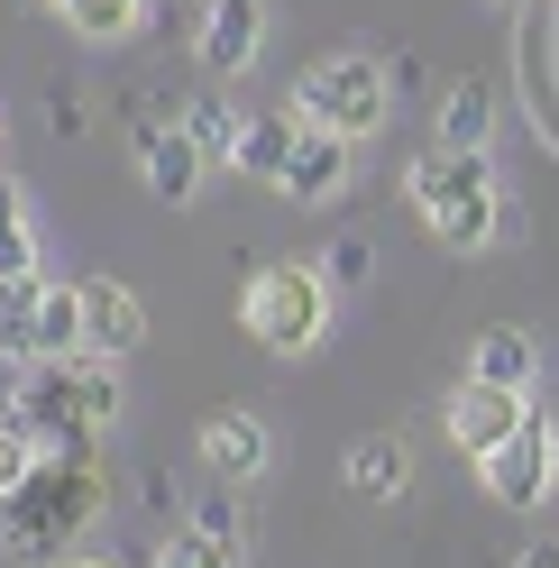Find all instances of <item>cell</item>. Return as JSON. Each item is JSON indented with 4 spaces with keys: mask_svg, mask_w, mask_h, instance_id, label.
<instances>
[{
    "mask_svg": "<svg viewBox=\"0 0 559 568\" xmlns=\"http://www.w3.org/2000/svg\"><path fill=\"white\" fill-rule=\"evenodd\" d=\"M404 202L423 211V230L449 247V257H477V247H496L514 230L486 148H431V156H413L404 165Z\"/></svg>",
    "mask_w": 559,
    "mask_h": 568,
    "instance_id": "obj_1",
    "label": "cell"
},
{
    "mask_svg": "<svg viewBox=\"0 0 559 568\" xmlns=\"http://www.w3.org/2000/svg\"><path fill=\"white\" fill-rule=\"evenodd\" d=\"M92 514H101L92 440H47V449H38V468H28L10 495H0V541H10V550H64Z\"/></svg>",
    "mask_w": 559,
    "mask_h": 568,
    "instance_id": "obj_2",
    "label": "cell"
},
{
    "mask_svg": "<svg viewBox=\"0 0 559 568\" xmlns=\"http://www.w3.org/2000/svg\"><path fill=\"white\" fill-rule=\"evenodd\" d=\"M331 303H339V284L322 266H303V257H275V266H257L238 284V322H248L257 348H275V358L322 348L331 339Z\"/></svg>",
    "mask_w": 559,
    "mask_h": 568,
    "instance_id": "obj_3",
    "label": "cell"
},
{
    "mask_svg": "<svg viewBox=\"0 0 559 568\" xmlns=\"http://www.w3.org/2000/svg\"><path fill=\"white\" fill-rule=\"evenodd\" d=\"M294 120H312V129H339L348 148L358 138H376L395 120V74L376 64L367 47H339V55H312L303 74H294Z\"/></svg>",
    "mask_w": 559,
    "mask_h": 568,
    "instance_id": "obj_4",
    "label": "cell"
},
{
    "mask_svg": "<svg viewBox=\"0 0 559 568\" xmlns=\"http://www.w3.org/2000/svg\"><path fill=\"white\" fill-rule=\"evenodd\" d=\"M477 468H486V495H496V505H514V514L550 505V495H559V413L532 404V413L514 422V440L486 449Z\"/></svg>",
    "mask_w": 559,
    "mask_h": 568,
    "instance_id": "obj_5",
    "label": "cell"
},
{
    "mask_svg": "<svg viewBox=\"0 0 559 568\" xmlns=\"http://www.w3.org/2000/svg\"><path fill=\"white\" fill-rule=\"evenodd\" d=\"M129 156H138V184H148L156 202H193L202 193V165H212V148H202L184 120H138Z\"/></svg>",
    "mask_w": 559,
    "mask_h": 568,
    "instance_id": "obj_6",
    "label": "cell"
},
{
    "mask_svg": "<svg viewBox=\"0 0 559 568\" xmlns=\"http://www.w3.org/2000/svg\"><path fill=\"white\" fill-rule=\"evenodd\" d=\"M193 458H202V477H221V486H257L275 468V432L257 413H212L193 432Z\"/></svg>",
    "mask_w": 559,
    "mask_h": 568,
    "instance_id": "obj_7",
    "label": "cell"
},
{
    "mask_svg": "<svg viewBox=\"0 0 559 568\" xmlns=\"http://www.w3.org/2000/svg\"><path fill=\"white\" fill-rule=\"evenodd\" d=\"M532 413V395L522 385H496V376H459V395H449V440H459L468 458L486 449H505L514 440V422Z\"/></svg>",
    "mask_w": 559,
    "mask_h": 568,
    "instance_id": "obj_8",
    "label": "cell"
},
{
    "mask_svg": "<svg viewBox=\"0 0 559 568\" xmlns=\"http://www.w3.org/2000/svg\"><path fill=\"white\" fill-rule=\"evenodd\" d=\"M266 47V0H202V38H193V64L202 74H248Z\"/></svg>",
    "mask_w": 559,
    "mask_h": 568,
    "instance_id": "obj_9",
    "label": "cell"
},
{
    "mask_svg": "<svg viewBox=\"0 0 559 568\" xmlns=\"http://www.w3.org/2000/svg\"><path fill=\"white\" fill-rule=\"evenodd\" d=\"M275 193H285V202H339L348 193V138L303 120L294 148H285V165H275Z\"/></svg>",
    "mask_w": 559,
    "mask_h": 568,
    "instance_id": "obj_10",
    "label": "cell"
},
{
    "mask_svg": "<svg viewBox=\"0 0 559 568\" xmlns=\"http://www.w3.org/2000/svg\"><path fill=\"white\" fill-rule=\"evenodd\" d=\"M83 331H92V358H129L148 339V303L120 275H83Z\"/></svg>",
    "mask_w": 559,
    "mask_h": 568,
    "instance_id": "obj_11",
    "label": "cell"
},
{
    "mask_svg": "<svg viewBox=\"0 0 559 568\" xmlns=\"http://www.w3.org/2000/svg\"><path fill=\"white\" fill-rule=\"evenodd\" d=\"M339 477H348V495H367V505H395V495L413 486V449L395 432H367V440H348Z\"/></svg>",
    "mask_w": 559,
    "mask_h": 568,
    "instance_id": "obj_12",
    "label": "cell"
},
{
    "mask_svg": "<svg viewBox=\"0 0 559 568\" xmlns=\"http://www.w3.org/2000/svg\"><path fill=\"white\" fill-rule=\"evenodd\" d=\"M28 348L47 358H83L92 331H83V284H38V312H28Z\"/></svg>",
    "mask_w": 559,
    "mask_h": 568,
    "instance_id": "obj_13",
    "label": "cell"
},
{
    "mask_svg": "<svg viewBox=\"0 0 559 568\" xmlns=\"http://www.w3.org/2000/svg\"><path fill=\"white\" fill-rule=\"evenodd\" d=\"M486 138H496V83L459 74L440 92V148H486Z\"/></svg>",
    "mask_w": 559,
    "mask_h": 568,
    "instance_id": "obj_14",
    "label": "cell"
},
{
    "mask_svg": "<svg viewBox=\"0 0 559 568\" xmlns=\"http://www.w3.org/2000/svg\"><path fill=\"white\" fill-rule=\"evenodd\" d=\"M47 10L74 28V38H92V47H120V38H138V19H148V0H47Z\"/></svg>",
    "mask_w": 559,
    "mask_h": 568,
    "instance_id": "obj_15",
    "label": "cell"
},
{
    "mask_svg": "<svg viewBox=\"0 0 559 568\" xmlns=\"http://www.w3.org/2000/svg\"><path fill=\"white\" fill-rule=\"evenodd\" d=\"M294 111H266V120H238V148H230V165L238 174H257V184H275V165H285V148H294Z\"/></svg>",
    "mask_w": 559,
    "mask_h": 568,
    "instance_id": "obj_16",
    "label": "cell"
},
{
    "mask_svg": "<svg viewBox=\"0 0 559 568\" xmlns=\"http://www.w3.org/2000/svg\"><path fill=\"white\" fill-rule=\"evenodd\" d=\"M532 331H486L477 339V358H468V376H496V385H522V395H532Z\"/></svg>",
    "mask_w": 559,
    "mask_h": 568,
    "instance_id": "obj_17",
    "label": "cell"
},
{
    "mask_svg": "<svg viewBox=\"0 0 559 568\" xmlns=\"http://www.w3.org/2000/svg\"><path fill=\"white\" fill-rule=\"evenodd\" d=\"M238 559H248V541H221V531H202V523H184L156 550V568H238Z\"/></svg>",
    "mask_w": 559,
    "mask_h": 568,
    "instance_id": "obj_18",
    "label": "cell"
},
{
    "mask_svg": "<svg viewBox=\"0 0 559 568\" xmlns=\"http://www.w3.org/2000/svg\"><path fill=\"white\" fill-rule=\"evenodd\" d=\"M38 449H47V440H38V422L10 404V413H0V495H10L28 468H38Z\"/></svg>",
    "mask_w": 559,
    "mask_h": 568,
    "instance_id": "obj_19",
    "label": "cell"
},
{
    "mask_svg": "<svg viewBox=\"0 0 559 568\" xmlns=\"http://www.w3.org/2000/svg\"><path fill=\"white\" fill-rule=\"evenodd\" d=\"M184 129H193L212 156H230V148H238V111H230V101H184Z\"/></svg>",
    "mask_w": 559,
    "mask_h": 568,
    "instance_id": "obj_20",
    "label": "cell"
},
{
    "mask_svg": "<svg viewBox=\"0 0 559 568\" xmlns=\"http://www.w3.org/2000/svg\"><path fill=\"white\" fill-rule=\"evenodd\" d=\"M0 284H38V239H28V221L0 230Z\"/></svg>",
    "mask_w": 559,
    "mask_h": 568,
    "instance_id": "obj_21",
    "label": "cell"
},
{
    "mask_svg": "<svg viewBox=\"0 0 559 568\" xmlns=\"http://www.w3.org/2000/svg\"><path fill=\"white\" fill-rule=\"evenodd\" d=\"M322 275H331V284H367V275H376V247H367V239H339L331 257H322Z\"/></svg>",
    "mask_w": 559,
    "mask_h": 568,
    "instance_id": "obj_22",
    "label": "cell"
},
{
    "mask_svg": "<svg viewBox=\"0 0 559 568\" xmlns=\"http://www.w3.org/2000/svg\"><path fill=\"white\" fill-rule=\"evenodd\" d=\"M193 523H202V531H221V541H238V505H230V486H221V477H212V495L193 505Z\"/></svg>",
    "mask_w": 559,
    "mask_h": 568,
    "instance_id": "obj_23",
    "label": "cell"
},
{
    "mask_svg": "<svg viewBox=\"0 0 559 568\" xmlns=\"http://www.w3.org/2000/svg\"><path fill=\"white\" fill-rule=\"evenodd\" d=\"M514 568H559V541H532V550H522Z\"/></svg>",
    "mask_w": 559,
    "mask_h": 568,
    "instance_id": "obj_24",
    "label": "cell"
},
{
    "mask_svg": "<svg viewBox=\"0 0 559 568\" xmlns=\"http://www.w3.org/2000/svg\"><path fill=\"white\" fill-rule=\"evenodd\" d=\"M0 230H19V184L0 174Z\"/></svg>",
    "mask_w": 559,
    "mask_h": 568,
    "instance_id": "obj_25",
    "label": "cell"
},
{
    "mask_svg": "<svg viewBox=\"0 0 559 568\" xmlns=\"http://www.w3.org/2000/svg\"><path fill=\"white\" fill-rule=\"evenodd\" d=\"M55 568H111V559H55Z\"/></svg>",
    "mask_w": 559,
    "mask_h": 568,
    "instance_id": "obj_26",
    "label": "cell"
},
{
    "mask_svg": "<svg viewBox=\"0 0 559 568\" xmlns=\"http://www.w3.org/2000/svg\"><path fill=\"white\" fill-rule=\"evenodd\" d=\"M0 413H10V395H0Z\"/></svg>",
    "mask_w": 559,
    "mask_h": 568,
    "instance_id": "obj_27",
    "label": "cell"
},
{
    "mask_svg": "<svg viewBox=\"0 0 559 568\" xmlns=\"http://www.w3.org/2000/svg\"><path fill=\"white\" fill-rule=\"evenodd\" d=\"M496 10H514V0H496Z\"/></svg>",
    "mask_w": 559,
    "mask_h": 568,
    "instance_id": "obj_28",
    "label": "cell"
}]
</instances>
